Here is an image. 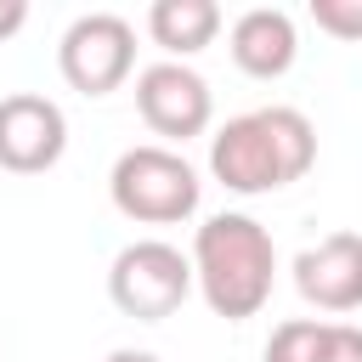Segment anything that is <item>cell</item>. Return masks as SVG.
Masks as SVG:
<instances>
[{"label":"cell","instance_id":"1","mask_svg":"<svg viewBox=\"0 0 362 362\" xmlns=\"http://www.w3.org/2000/svg\"><path fill=\"white\" fill-rule=\"evenodd\" d=\"M317 164V130L300 107H255L209 136V170L226 192H277Z\"/></svg>","mask_w":362,"mask_h":362},{"label":"cell","instance_id":"2","mask_svg":"<svg viewBox=\"0 0 362 362\" xmlns=\"http://www.w3.org/2000/svg\"><path fill=\"white\" fill-rule=\"evenodd\" d=\"M192 283L204 288L215 317H226V322L255 317L272 300V283H277L272 232L255 215H232V209L209 215L192 238Z\"/></svg>","mask_w":362,"mask_h":362},{"label":"cell","instance_id":"3","mask_svg":"<svg viewBox=\"0 0 362 362\" xmlns=\"http://www.w3.org/2000/svg\"><path fill=\"white\" fill-rule=\"evenodd\" d=\"M107 192H113V209L124 221H141V226H175L198 209L204 198V181L198 170L175 153V147H124L113 158V175H107Z\"/></svg>","mask_w":362,"mask_h":362},{"label":"cell","instance_id":"4","mask_svg":"<svg viewBox=\"0 0 362 362\" xmlns=\"http://www.w3.org/2000/svg\"><path fill=\"white\" fill-rule=\"evenodd\" d=\"M107 294L124 317L136 322H164L181 311V300L192 294V260L164 243V238H141V243H124L113 255V272H107Z\"/></svg>","mask_w":362,"mask_h":362},{"label":"cell","instance_id":"5","mask_svg":"<svg viewBox=\"0 0 362 362\" xmlns=\"http://www.w3.org/2000/svg\"><path fill=\"white\" fill-rule=\"evenodd\" d=\"M57 68L79 96H107L136 68V28L119 11H85L68 23V34L57 45Z\"/></svg>","mask_w":362,"mask_h":362},{"label":"cell","instance_id":"6","mask_svg":"<svg viewBox=\"0 0 362 362\" xmlns=\"http://www.w3.org/2000/svg\"><path fill=\"white\" fill-rule=\"evenodd\" d=\"M136 113L147 119L153 136L164 141H192L209 130V113H215V96H209V79L187 62H153L136 74Z\"/></svg>","mask_w":362,"mask_h":362},{"label":"cell","instance_id":"7","mask_svg":"<svg viewBox=\"0 0 362 362\" xmlns=\"http://www.w3.org/2000/svg\"><path fill=\"white\" fill-rule=\"evenodd\" d=\"M68 153V119L40 90L0 96V170L11 175H45Z\"/></svg>","mask_w":362,"mask_h":362},{"label":"cell","instance_id":"8","mask_svg":"<svg viewBox=\"0 0 362 362\" xmlns=\"http://www.w3.org/2000/svg\"><path fill=\"white\" fill-rule=\"evenodd\" d=\"M294 288L317 311L362 305V232H328L322 243L294 255Z\"/></svg>","mask_w":362,"mask_h":362},{"label":"cell","instance_id":"9","mask_svg":"<svg viewBox=\"0 0 362 362\" xmlns=\"http://www.w3.org/2000/svg\"><path fill=\"white\" fill-rule=\"evenodd\" d=\"M226 45H232V62H238L249 79H283V74L294 68V57H300L294 23H288V11H277V6H249V11L232 23Z\"/></svg>","mask_w":362,"mask_h":362},{"label":"cell","instance_id":"10","mask_svg":"<svg viewBox=\"0 0 362 362\" xmlns=\"http://www.w3.org/2000/svg\"><path fill=\"white\" fill-rule=\"evenodd\" d=\"M147 34L153 45H164L170 57H198L204 45H215L221 34V6L215 0H153L147 6Z\"/></svg>","mask_w":362,"mask_h":362},{"label":"cell","instance_id":"11","mask_svg":"<svg viewBox=\"0 0 362 362\" xmlns=\"http://www.w3.org/2000/svg\"><path fill=\"white\" fill-rule=\"evenodd\" d=\"M328 339H334V322L288 317V322L272 328V339H266V362H328Z\"/></svg>","mask_w":362,"mask_h":362},{"label":"cell","instance_id":"12","mask_svg":"<svg viewBox=\"0 0 362 362\" xmlns=\"http://www.w3.org/2000/svg\"><path fill=\"white\" fill-rule=\"evenodd\" d=\"M311 23L334 40H362V0H311Z\"/></svg>","mask_w":362,"mask_h":362},{"label":"cell","instance_id":"13","mask_svg":"<svg viewBox=\"0 0 362 362\" xmlns=\"http://www.w3.org/2000/svg\"><path fill=\"white\" fill-rule=\"evenodd\" d=\"M328 362H362V328H351V322H334Z\"/></svg>","mask_w":362,"mask_h":362},{"label":"cell","instance_id":"14","mask_svg":"<svg viewBox=\"0 0 362 362\" xmlns=\"http://www.w3.org/2000/svg\"><path fill=\"white\" fill-rule=\"evenodd\" d=\"M23 23H28V6L23 0H0V40H11Z\"/></svg>","mask_w":362,"mask_h":362},{"label":"cell","instance_id":"15","mask_svg":"<svg viewBox=\"0 0 362 362\" xmlns=\"http://www.w3.org/2000/svg\"><path fill=\"white\" fill-rule=\"evenodd\" d=\"M102 362H158V356H153V351H107Z\"/></svg>","mask_w":362,"mask_h":362}]
</instances>
